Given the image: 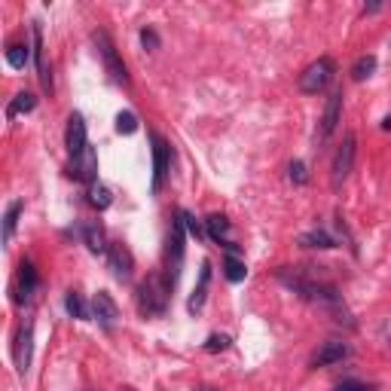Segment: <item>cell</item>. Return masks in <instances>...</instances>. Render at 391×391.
Listing matches in <instances>:
<instances>
[{"mask_svg": "<svg viewBox=\"0 0 391 391\" xmlns=\"http://www.w3.org/2000/svg\"><path fill=\"white\" fill-rule=\"evenodd\" d=\"M117 132H119V135H135V132H138V117H135V113L122 110L117 117Z\"/></svg>", "mask_w": 391, "mask_h": 391, "instance_id": "cell-26", "label": "cell"}, {"mask_svg": "<svg viewBox=\"0 0 391 391\" xmlns=\"http://www.w3.org/2000/svg\"><path fill=\"white\" fill-rule=\"evenodd\" d=\"M168 166H171V147L159 135H153V193L162 190V183L168 178Z\"/></svg>", "mask_w": 391, "mask_h": 391, "instance_id": "cell-7", "label": "cell"}, {"mask_svg": "<svg viewBox=\"0 0 391 391\" xmlns=\"http://www.w3.org/2000/svg\"><path fill=\"white\" fill-rule=\"evenodd\" d=\"M65 309H68L70 318H80V321H86V318L92 315L89 309H86V303H83V296H80L77 291H70V294L65 296Z\"/></svg>", "mask_w": 391, "mask_h": 391, "instance_id": "cell-23", "label": "cell"}, {"mask_svg": "<svg viewBox=\"0 0 391 391\" xmlns=\"http://www.w3.org/2000/svg\"><path fill=\"white\" fill-rule=\"evenodd\" d=\"M202 391H211V388H202Z\"/></svg>", "mask_w": 391, "mask_h": 391, "instance_id": "cell-33", "label": "cell"}, {"mask_svg": "<svg viewBox=\"0 0 391 391\" xmlns=\"http://www.w3.org/2000/svg\"><path fill=\"white\" fill-rule=\"evenodd\" d=\"M300 245H303V248H318V251L336 248L333 235L327 232V230H309V232H303V235H300Z\"/></svg>", "mask_w": 391, "mask_h": 391, "instance_id": "cell-17", "label": "cell"}, {"mask_svg": "<svg viewBox=\"0 0 391 391\" xmlns=\"http://www.w3.org/2000/svg\"><path fill=\"white\" fill-rule=\"evenodd\" d=\"M373 70H376V55H361L352 65V80H358V83H361V80H367V77H373Z\"/></svg>", "mask_w": 391, "mask_h": 391, "instance_id": "cell-25", "label": "cell"}, {"mask_svg": "<svg viewBox=\"0 0 391 391\" xmlns=\"http://www.w3.org/2000/svg\"><path fill=\"white\" fill-rule=\"evenodd\" d=\"M92 318L98 321L101 331H113L119 321V309L117 303H113V296L107 291H98L95 296H92Z\"/></svg>", "mask_w": 391, "mask_h": 391, "instance_id": "cell-6", "label": "cell"}, {"mask_svg": "<svg viewBox=\"0 0 391 391\" xmlns=\"http://www.w3.org/2000/svg\"><path fill=\"white\" fill-rule=\"evenodd\" d=\"M28 58H31L28 43H9L6 46V65L13 68V70H22L28 65Z\"/></svg>", "mask_w": 391, "mask_h": 391, "instance_id": "cell-21", "label": "cell"}, {"mask_svg": "<svg viewBox=\"0 0 391 391\" xmlns=\"http://www.w3.org/2000/svg\"><path fill=\"white\" fill-rule=\"evenodd\" d=\"M208 287H211V263L205 260V263H202V269H199V284L193 287L190 303H187L190 312H199V309L205 306V296H208Z\"/></svg>", "mask_w": 391, "mask_h": 391, "instance_id": "cell-15", "label": "cell"}, {"mask_svg": "<svg viewBox=\"0 0 391 391\" xmlns=\"http://www.w3.org/2000/svg\"><path fill=\"white\" fill-rule=\"evenodd\" d=\"M18 214H22V202H9V208L4 214V242L9 245L16 235V223H18Z\"/></svg>", "mask_w": 391, "mask_h": 391, "instance_id": "cell-22", "label": "cell"}, {"mask_svg": "<svg viewBox=\"0 0 391 391\" xmlns=\"http://www.w3.org/2000/svg\"><path fill=\"white\" fill-rule=\"evenodd\" d=\"M223 272H226V279H230L232 284L245 282V275H248V269H245V263H242L235 254H230V257H226V260H223Z\"/></svg>", "mask_w": 391, "mask_h": 391, "instance_id": "cell-24", "label": "cell"}, {"mask_svg": "<svg viewBox=\"0 0 391 391\" xmlns=\"http://www.w3.org/2000/svg\"><path fill=\"white\" fill-rule=\"evenodd\" d=\"M333 61L331 58H318L312 61L303 74H300V92H306V95H318L321 89H327V83L333 80Z\"/></svg>", "mask_w": 391, "mask_h": 391, "instance_id": "cell-2", "label": "cell"}, {"mask_svg": "<svg viewBox=\"0 0 391 391\" xmlns=\"http://www.w3.org/2000/svg\"><path fill=\"white\" fill-rule=\"evenodd\" d=\"M348 358V346L339 343V339H333V343H324L321 348H318L315 355V367H331V364H339Z\"/></svg>", "mask_w": 391, "mask_h": 391, "instance_id": "cell-14", "label": "cell"}, {"mask_svg": "<svg viewBox=\"0 0 391 391\" xmlns=\"http://www.w3.org/2000/svg\"><path fill=\"white\" fill-rule=\"evenodd\" d=\"M230 348V336H223V333H211L208 339H205V352H226Z\"/></svg>", "mask_w": 391, "mask_h": 391, "instance_id": "cell-27", "label": "cell"}, {"mask_svg": "<svg viewBox=\"0 0 391 391\" xmlns=\"http://www.w3.org/2000/svg\"><path fill=\"white\" fill-rule=\"evenodd\" d=\"M333 391H370V385L358 382V379H346V382H339Z\"/></svg>", "mask_w": 391, "mask_h": 391, "instance_id": "cell-31", "label": "cell"}, {"mask_svg": "<svg viewBox=\"0 0 391 391\" xmlns=\"http://www.w3.org/2000/svg\"><path fill=\"white\" fill-rule=\"evenodd\" d=\"M178 218L183 220V226H187V232L193 235V239H202V223L196 220V218H193V214H190L187 208H181V211H178Z\"/></svg>", "mask_w": 391, "mask_h": 391, "instance_id": "cell-28", "label": "cell"}, {"mask_svg": "<svg viewBox=\"0 0 391 391\" xmlns=\"http://www.w3.org/2000/svg\"><path fill=\"white\" fill-rule=\"evenodd\" d=\"M37 107V98L31 95V92H18V95L6 105V119H16V117H22V113H31Z\"/></svg>", "mask_w": 391, "mask_h": 391, "instance_id": "cell-19", "label": "cell"}, {"mask_svg": "<svg viewBox=\"0 0 391 391\" xmlns=\"http://www.w3.org/2000/svg\"><path fill=\"white\" fill-rule=\"evenodd\" d=\"M95 43H98L101 58H105V68H107L110 80H113V83H119V86H129V70H126V65H122V58L117 53V46H113V40L105 34V31H98Z\"/></svg>", "mask_w": 391, "mask_h": 391, "instance_id": "cell-3", "label": "cell"}, {"mask_svg": "<svg viewBox=\"0 0 391 391\" xmlns=\"http://www.w3.org/2000/svg\"><path fill=\"white\" fill-rule=\"evenodd\" d=\"M65 147H68V153H70V159H77L80 153L89 150V141H86V119L80 117V113H70V119H68Z\"/></svg>", "mask_w": 391, "mask_h": 391, "instance_id": "cell-8", "label": "cell"}, {"mask_svg": "<svg viewBox=\"0 0 391 391\" xmlns=\"http://www.w3.org/2000/svg\"><path fill=\"white\" fill-rule=\"evenodd\" d=\"M183 242H187V226H183V220L174 214L171 239H168V279H171V284H174V279H178L181 263H183Z\"/></svg>", "mask_w": 391, "mask_h": 391, "instance_id": "cell-5", "label": "cell"}, {"mask_svg": "<svg viewBox=\"0 0 391 391\" xmlns=\"http://www.w3.org/2000/svg\"><path fill=\"white\" fill-rule=\"evenodd\" d=\"M86 196H89V205L92 208H98V211H105V208H110V202H113V196H110V190L105 187L101 181H95V183H89V190H86Z\"/></svg>", "mask_w": 391, "mask_h": 391, "instance_id": "cell-20", "label": "cell"}, {"mask_svg": "<svg viewBox=\"0 0 391 391\" xmlns=\"http://www.w3.org/2000/svg\"><path fill=\"white\" fill-rule=\"evenodd\" d=\"M205 232H208V239H211V242L230 245V242H226V235H230V220H226L223 214H211V218L205 220Z\"/></svg>", "mask_w": 391, "mask_h": 391, "instance_id": "cell-18", "label": "cell"}, {"mask_svg": "<svg viewBox=\"0 0 391 391\" xmlns=\"http://www.w3.org/2000/svg\"><path fill=\"white\" fill-rule=\"evenodd\" d=\"M382 129H385V132H391V117H385V119H382Z\"/></svg>", "mask_w": 391, "mask_h": 391, "instance_id": "cell-32", "label": "cell"}, {"mask_svg": "<svg viewBox=\"0 0 391 391\" xmlns=\"http://www.w3.org/2000/svg\"><path fill=\"white\" fill-rule=\"evenodd\" d=\"M34 287H37V272H34V266L25 260L18 266V275H16V303L25 306L31 300V294H34Z\"/></svg>", "mask_w": 391, "mask_h": 391, "instance_id": "cell-12", "label": "cell"}, {"mask_svg": "<svg viewBox=\"0 0 391 391\" xmlns=\"http://www.w3.org/2000/svg\"><path fill=\"white\" fill-rule=\"evenodd\" d=\"M339 117H343V89L331 92V98H327L324 105V117H321V132H318V138H331L336 126H339Z\"/></svg>", "mask_w": 391, "mask_h": 391, "instance_id": "cell-11", "label": "cell"}, {"mask_svg": "<svg viewBox=\"0 0 391 391\" xmlns=\"http://www.w3.org/2000/svg\"><path fill=\"white\" fill-rule=\"evenodd\" d=\"M355 135L348 132V135L343 138V147L336 150V156H333V174H331V181H333V190H339L343 187V181L352 174V166H355Z\"/></svg>", "mask_w": 391, "mask_h": 391, "instance_id": "cell-4", "label": "cell"}, {"mask_svg": "<svg viewBox=\"0 0 391 391\" xmlns=\"http://www.w3.org/2000/svg\"><path fill=\"white\" fill-rule=\"evenodd\" d=\"M83 242H86V248L92 254H107V235H105V226H101L98 220H86L83 223Z\"/></svg>", "mask_w": 391, "mask_h": 391, "instance_id": "cell-13", "label": "cell"}, {"mask_svg": "<svg viewBox=\"0 0 391 391\" xmlns=\"http://www.w3.org/2000/svg\"><path fill=\"white\" fill-rule=\"evenodd\" d=\"M107 266H110L113 279L129 282V279H132V269H135L132 251L126 248V245H110V248H107Z\"/></svg>", "mask_w": 391, "mask_h": 391, "instance_id": "cell-10", "label": "cell"}, {"mask_svg": "<svg viewBox=\"0 0 391 391\" xmlns=\"http://www.w3.org/2000/svg\"><path fill=\"white\" fill-rule=\"evenodd\" d=\"M31 352H34V331H31V324H22L16 333V343H13V361H16V370L22 376L31 367Z\"/></svg>", "mask_w": 391, "mask_h": 391, "instance_id": "cell-9", "label": "cell"}, {"mask_svg": "<svg viewBox=\"0 0 391 391\" xmlns=\"http://www.w3.org/2000/svg\"><path fill=\"white\" fill-rule=\"evenodd\" d=\"M171 279L168 275H159V272H153L147 275V279L141 282L138 287V306H141V312L144 315H162L166 312V306H168V296H171Z\"/></svg>", "mask_w": 391, "mask_h": 391, "instance_id": "cell-1", "label": "cell"}, {"mask_svg": "<svg viewBox=\"0 0 391 391\" xmlns=\"http://www.w3.org/2000/svg\"><path fill=\"white\" fill-rule=\"evenodd\" d=\"M141 43L147 46V49H156V46H159V37H156V31H153V28H144V31H141Z\"/></svg>", "mask_w": 391, "mask_h": 391, "instance_id": "cell-30", "label": "cell"}, {"mask_svg": "<svg viewBox=\"0 0 391 391\" xmlns=\"http://www.w3.org/2000/svg\"><path fill=\"white\" fill-rule=\"evenodd\" d=\"M291 181L296 183V187H303V183L309 181V174H306V166H303L300 159H296V162H291Z\"/></svg>", "mask_w": 391, "mask_h": 391, "instance_id": "cell-29", "label": "cell"}, {"mask_svg": "<svg viewBox=\"0 0 391 391\" xmlns=\"http://www.w3.org/2000/svg\"><path fill=\"white\" fill-rule=\"evenodd\" d=\"M98 156H95V150H86V153H80V156L74 159V178L80 181H86V183H95L98 178Z\"/></svg>", "mask_w": 391, "mask_h": 391, "instance_id": "cell-16", "label": "cell"}]
</instances>
